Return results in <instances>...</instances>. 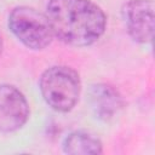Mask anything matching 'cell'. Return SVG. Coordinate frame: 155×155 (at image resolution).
<instances>
[{"instance_id":"cell-1","label":"cell","mask_w":155,"mask_h":155,"mask_svg":"<svg viewBox=\"0 0 155 155\" xmlns=\"http://www.w3.org/2000/svg\"><path fill=\"white\" fill-rule=\"evenodd\" d=\"M46 17L53 36L70 46H90L105 31L107 16L91 0H50Z\"/></svg>"},{"instance_id":"cell-2","label":"cell","mask_w":155,"mask_h":155,"mask_svg":"<svg viewBox=\"0 0 155 155\" xmlns=\"http://www.w3.org/2000/svg\"><path fill=\"white\" fill-rule=\"evenodd\" d=\"M39 87L48 107L59 113H68L79 101L81 81L78 71L73 68L53 65L41 74Z\"/></svg>"},{"instance_id":"cell-3","label":"cell","mask_w":155,"mask_h":155,"mask_svg":"<svg viewBox=\"0 0 155 155\" xmlns=\"http://www.w3.org/2000/svg\"><path fill=\"white\" fill-rule=\"evenodd\" d=\"M8 28L28 48L44 50L53 38L45 13L30 6H17L8 15Z\"/></svg>"},{"instance_id":"cell-4","label":"cell","mask_w":155,"mask_h":155,"mask_svg":"<svg viewBox=\"0 0 155 155\" xmlns=\"http://www.w3.org/2000/svg\"><path fill=\"white\" fill-rule=\"evenodd\" d=\"M128 35L139 44H149L154 33V1L128 0L121 8Z\"/></svg>"},{"instance_id":"cell-5","label":"cell","mask_w":155,"mask_h":155,"mask_svg":"<svg viewBox=\"0 0 155 155\" xmlns=\"http://www.w3.org/2000/svg\"><path fill=\"white\" fill-rule=\"evenodd\" d=\"M29 104L24 94L12 85H0V132L10 133L25 125Z\"/></svg>"},{"instance_id":"cell-6","label":"cell","mask_w":155,"mask_h":155,"mask_svg":"<svg viewBox=\"0 0 155 155\" xmlns=\"http://www.w3.org/2000/svg\"><path fill=\"white\" fill-rule=\"evenodd\" d=\"M88 102L96 117L102 121L113 120L125 104L117 90L108 84L92 85L88 91Z\"/></svg>"},{"instance_id":"cell-7","label":"cell","mask_w":155,"mask_h":155,"mask_svg":"<svg viewBox=\"0 0 155 155\" xmlns=\"http://www.w3.org/2000/svg\"><path fill=\"white\" fill-rule=\"evenodd\" d=\"M63 151L70 155H96L103 151L102 142L85 131H75L63 140Z\"/></svg>"},{"instance_id":"cell-8","label":"cell","mask_w":155,"mask_h":155,"mask_svg":"<svg viewBox=\"0 0 155 155\" xmlns=\"http://www.w3.org/2000/svg\"><path fill=\"white\" fill-rule=\"evenodd\" d=\"M2 47H4V40H2V34L0 31V56H1V52H2Z\"/></svg>"}]
</instances>
